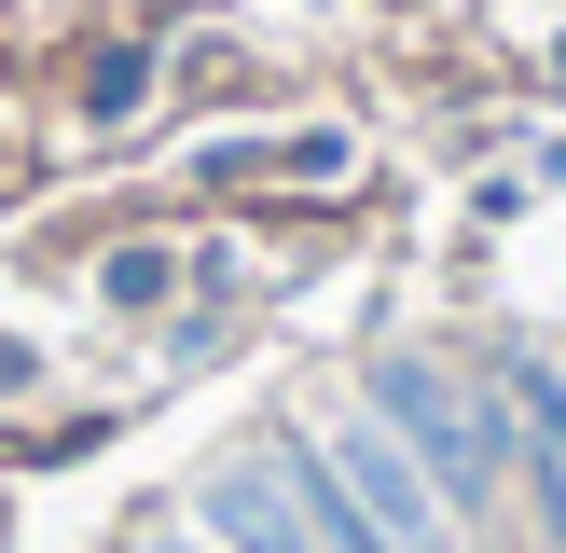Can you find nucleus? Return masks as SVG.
<instances>
[{
    "mask_svg": "<svg viewBox=\"0 0 566 553\" xmlns=\"http://www.w3.org/2000/svg\"><path fill=\"white\" fill-rule=\"evenodd\" d=\"M332 484L359 498V525H374V553H457V512L429 498V470L387 442V415H346V429H318Z\"/></svg>",
    "mask_w": 566,
    "mask_h": 553,
    "instance_id": "2",
    "label": "nucleus"
},
{
    "mask_svg": "<svg viewBox=\"0 0 566 553\" xmlns=\"http://www.w3.org/2000/svg\"><path fill=\"white\" fill-rule=\"evenodd\" d=\"M97 291H111V304H166L180 276H166V249H111V276H97Z\"/></svg>",
    "mask_w": 566,
    "mask_h": 553,
    "instance_id": "5",
    "label": "nucleus"
},
{
    "mask_svg": "<svg viewBox=\"0 0 566 553\" xmlns=\"http://www.w3.org/2000/svg\"><path fill=\"white\" fill-rule=\"evenodd\" d=\"M153 553H221V540H153Z\"/></svg>",
    "mask_w": 566,
    "mask_h": 553,
    "instance_id": "6",
    "label": "nucleus"
},
{
    "mask_svg": "<svg viewBox=\"0 0 566 553\" xmlns=\"http://www.w3.org/2000/svg\"><path fill=\"white\" fill-rule=\"evenodd\" d=\"M208 540H221V553H318V525H304V498H291L276 457H235V470L208 484Z\"/></svg>",
    "mask_w": 566,
    "mask_h": 553,
    "instance_id": "3",
    "label": "nucleus"
},
{
    "mask_svg": "<svg viewBox=\"0 0 566 553\" xmlns=\"http://www.w3.org/2000/svg\"><path fill=\"white\" fill-rule=\"evenodd\" d=\"M512 442L539 457V484H553V525H566V359H539V346L512 359Z\"/></svg>",
    "mask_w": 566,
    "mask_h": 553,
    "instance_id": "4",
    "label": "nucleus"
},
{
    "mask_svg": "<svg viewBox=\"0 0 566 553\" xmlns=\"http://www.w3.org/2000/svg\"><path fill=\"white\" fill-rule=\"evenodd\" d=\"M374 415H387V442L429 470L442 512H484V498H497V470H512V415H470L429 359H387V374H374Z\"/></svg>",
    "mask_w": 566,
    "mask_h": 553,
    "instance_id": "1",
    "label": "nucleus"
}]
</instances>
